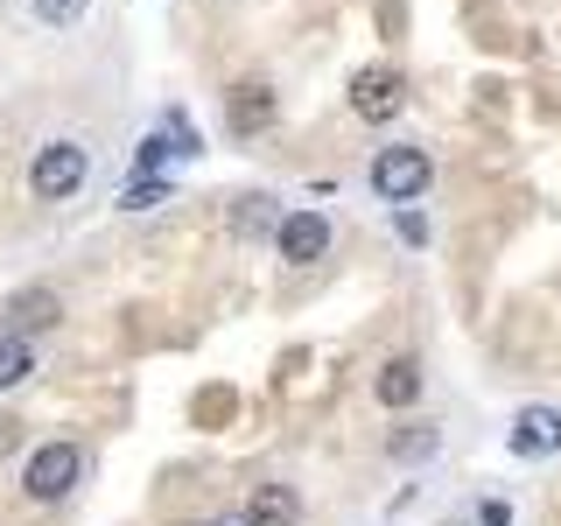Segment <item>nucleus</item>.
<instances>
[{
  "mask_svg": "<svg viewBox=\"0 0 561 526\" xmlns=\"http://www.w3.org/2000/svg\"><path fill=\"white\" fill-rule=\"evenodd\" d=\"M84 175H92V155H84L78 140H43V148H35V169H28V190L43 204H70L84 190Z\"/></svg>",
  "mask_w": 561,
  "mask_h": 526,
  "instance_id": "1",
  "label": "nucleus"
},
{
  "mask_svg": "<svg viewBox=\"0 0 561 526\" xmlns=\"http://www.w3.org/2000/svg\"><path fill=\"white\" fill-rule=\"evenodd\" d=\"M428 155H421V148H379L373 155V190H379V197L386 204H414L421 197V190H428Z\"/></svg>",
  "mask_w": 561,
  "mask_h": 526,
  "instance_id": "2",
  "label": "nucleus"
},
{
  "mask_svg": "<svg viewBox=\"0 0 561 526\" xmlns=\"http://www.w3.org/2000/svg\"><path fill=\"white\" fill-rule=\"evenodd\" d=\"M408 105V78L400 70H386V64H365L358 78H351V113L358 119H373V127H386V119Z\"/></svg>",
  "mask_w": 561,
  "mask_h": 526,
  "instance_id": "3",
  "label": "nucleus"
},
{
  "mask_svg": "<svg viewBox=\"0 0 561 526\" xmlns=\"http://www.w3.org/2000/svg\"><path fill=\"white\" fill-rule=\"evenodd\" d=\"M78 470H84V456L70 449V443H43V449L28 456L22 484H28V499H64V491L78 484Z\"/></svg>",
  "mask_w": 561,
  "mask_h": 526,
  "instance_id": "4",
  "label": "nucleus"
},
{
  "mask_svg": "<svg viewBox=\"0 0 561 526\" xmlns=\"http://www.w3.org/2000/svg\"><path fill=\"white\" fill-rule=\"evenodd\" d=\"M274 245H280V260L309 267V260L330 253V218H316V210H288V218L274 225Z\"/></svg>",
  "mask_w": 561,
  "mask_h": 526,
  "instance_id": "5",
  "label": "nucleus"
},
{
  "mask_svg": "<svg viewBox=\"0 0 561 526\" xmlns=\"http://www.w3.org/2000/svg\"><path fill=\"white\" fill-rule=\"evenodd\" d=\"M513 449H519V456H554V449H561V408H519Z\"/></svg>",
  "mask_w": 561,
  "mask_h": 526,
  "instance_id": "6",
  "label": "nucleus"
},
{
  "mask_svg": "<svg viewBox=\"0 0 561 526\" xmlns=\"http://www.w3.org/2000/svg\"><path fill=\"white\" fill-rule=\"evenodd\" d=\"M225 127L232 134H267L274 127V84H239L225 105Z\"/></svg>",
  "mask_w": 561,
  "mask_h": 526,
  "instance_id": "7",
  "label": "nucleus"
},
{
  "mask_svg": "<svg viewBox=\"0 0 561 526\" xmlns=\"http://www.w3.org/2000/svg\"><path fill=\"white\" fill-rule=\"evenodd\" d=\"M373 393H379V408H414V400H421V365H414V358H393V365H379Z\"/></svg>",
  "mask_w": 561,
  "mask_h": 526,
  "instance_id": "8",
  "label": "nucleus"
},
{
  "mask_svg": "<svg viewBox=\"0 0 561 526\" xmlns=\"http://www.w3.org/2000/svg\"><path fill=\"white\" fill-rule=\"evenodd\" d=\"M295 513H302V505H295V484H260L253 499H245V519L253 526H295Z\"/></svg>",
  "mask_w": 561,
  "mask_h": 526,
  "instance_id": "9",
  "label": "nucleus"
},
{
  "mask_svg": "<svg viewBox=\"0 0 561 526\" xmlns=\"http://www.w3.org/2000/svg\"><path fill=\"white\" fill-rule=\"evenodd\" d=\"M49 323H57V295H49V288H22L8 302V330H22V338H28V330H49Z\"/></svg>",
  "mask_w": 561,
  "mask_h": 526,
  "instance_id": "10",
  "label": "nucleus"
},
{
  "mask_svg": "<svg viewBox=\"0 0 561 526\" xmlns=\"http://www.w3.org/2000/svg\"><path fill=\"white\" fill-rule=\"evenodd\" d=\"M28 373H35L28 338H22V330H0V393H8V386H22Z\"/></svg>",
  "mask_w": 561,
  "mask_h": 526,
  "instance_id": "11",
  "label": "nucleus"
},
{
  "mask_svg": "<svg viewBox=\"0 0 561 526\" xmlns=\"http://www.w3.org/2000/svg\"><path fill=\"white\" fill-rule=\"evenodd\" d=\"M274 225H280L274 218V197H239L232 204V232L239 239H260V232H274Z\"/></svg>",
  "mask_w": 561,
  "mask_h": 526,
  "instance_id": "12",
  "label": "nucleus"
},
{
  "mask_svg": "<svg viewBox=\"0 0 561 526\" xmlns=\"http://www.w3.org/2000/svg\"><path fill=\"white\" fill-rule=\"evenodd\" d=\"M435 443H443L435 428H400L386 449H393V464H421V456H435Z\"/></svg>",
  "mask_w": 561,
  "mask_h": 526,
  "instance_id": "13",
  "label": "nucleus"
},
{
  "mask_svg": "<svg viewBox=\"0 0 561 526\" xmlns=\"http://www.w3.org/2000/svg\"><path fill=\"white\" fill-rule=\"evenodd\" d=\"M119 204H127V210H154V204H169V183H162V175H140V183L119 190Z\"/></svg>",
  "mask_w": 561,
  "mask_h": 526,
  "instance_id": "14",
  "label": "nucleus"
},
{
  "mask_svg": "<svg viewBox=\"0 0 561 526\" xmlns=\"http://www.w3.org/2000/svg\"><path fill=\"white\" fill-rule=\"evenodd\" d=\"M84 8H92V0H35V14H43L49 28H70V22H84Z\"/></svg>",
  "mask_w": 561,
  "mask_h": 526,
  "instance_id": "15",
  "label": "nucleus"
},
{
  "mask_svg": "<svg viewBox=\"0 0 561 526\" xmlns=\"http://www.w3.org/2000/svg\"><path fill=\"white\" fill-rule=\"evenodd\" d=\"M218 526H253V519H245V513H232V519H218Z\"/></svg>",
  "mask_w": 561,
  "mask_h": 526,
  "instance_id": "16",
  "label": "nucleus"
}]
</instances>
